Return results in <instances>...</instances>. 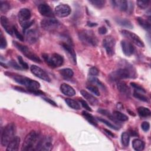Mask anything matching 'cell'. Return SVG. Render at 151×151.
Returning a JSON list of instances; mask_svg holds the SVG:
<instances>
[{"instance_id":"1","label":"cell","mask_w":151,"mask_h":151,"mask_svg":"<svg viewBox=\"0 0 151 151\" xmlns=\"http://www.w3.org/2000/svg\"><path fill=\"white\" fill-rule=\"evenodd\" d=\"M135 71L132 65L119 68L110 73L109 78L111 81H120L124 78L135 77Z\"/></svg>"},{"instance_id":"2","label":"cell","mask_w":151,"mask_h":151,"mask_svg":"<svg viewBox=\"0 0 151 151\" xmlns=\"http://www.w3.org/2000/svg\"><path fill=\"white\" fill-rule=\"evenodd\" d=\"M40 139L39 134L35 131L30 132L24 139L21 150L26 151L35 150Z\"/></svg>"},{"instance_id":"3","label":"cell","mask_w":151,"mask_h":151,"mask_svg":"<svg viewBox=\"0 0 151 151\" xmlns=\"http://www.w3.org/2000/svg\"><path fill=\"white\" fill-rule=\"evenodd\" d=\"M9 76L12 77L17 83L24 86L28 89L37 90L39 89V88L40 87V84L38 81L32 80L28 77L21 75L15 74H13L11 73L9 74Z\"/></svg>"},{"instance_id":"4","label":"cell","mask_w":151,"mask_h":151,"mask_svg":"<svg viewBox=\"0 0 151 151\" xmlns=\"http://www.w3.org/2000/svg\"><path fill=\"white\" fill-rule=\"evenodd\" d=\"M16 133V126L14 123H11L5 126L2 131L1 136V143L6 146L9 142L15 137Z\"/></svg>"},{"instance_id":"5","label":"cell","mask_w":151,"mask_h":151,"mask_svg":"<svg viewBox=\"0 0 151 151\" xmlns=\"http://www.w3.org/2000/svg\"><path fill=\"white\" fill-rule=\"evenodd\" d=\"M81 41L88 46L96 47L98 43V40L94 32L91 30H83L78 34Z\"/></svg>"},{"instance_id":"6","label":"cell","mask_w":151,"mask_h":151,"mask_svg":"<svg viewBox=\"0 0 151 151\" xmlns=\"http://www.w3.org/2000/svg\"><path fill=\"white\" fill-rule=\"evenodd\" d=\"M31 16V12L27 8H22L18 12V17L19 22L23 28L24 32L25 29L29 28L34 23V21L30 20Z\"/></svg>"},{"instance_id":"7","label":"cell","mask_w":151,"mask_h":151,"mask_svg":"<svg viewBox=\"0 0 151 151\" xmlns=\"http://www.w3.org/2000/svg\"><path fill=\"white\" fill-rule=\"evenodd\" d=\"M42 56L45 62L52 68L60 67L64 63L63 57L57 53H52L51 54H43Z\"/></svg>"},{"instance_id":"8","label":"cell","mask_w":151,"mask_h":151,"mask_svg":"<svg viewBox=\"0 0 151 151\" xmlns=\"http://www.w3.org/2000/svg\"><path fill=\"white\" fill-rule=\"evenodd\" d=\"M13 44L15 47L19 50L29 60L38 63H40L41 62V60L40 57L36 55L32 51H31L27 46L21 44L17 41H13Z\"/></svg>"},{"instance_id":"9","label":"cell","mask_w":151,"mask_h":151,"mask_svg":"<svg viewBox=\"0 0 151 151\" xmlns=\"http://www.w3.org/2000/svg\"><path fill=\"white\" fill-rule=\"evenodd\" d=\"M60 23L58 20L54 18H45L41 21V26L45 31H52L58 27Z\"/></svg>"},{"instance_id":"10","label":"cell","mask_w":151,"mask_h":151,"mask_svg":"<svg viewBox=\"0 0 151 151\" xmlns=\"http://www.w3.org/2000/svg\"><path fill=\"white\" fill-rule=\"evenodd\" d=\"M103 44L107 55L111 56L114 54L116 41L113 37L107 36L105 37L103 40Z\"/></svg>"},{"instance_id":"11","label":"cell","mask_w":151,"mask_h":151,"mask_svg":"<svg viewBox=\"0 0 151 151\" xmlns=\"http://www.w3.org/2000/svg\"><path fill=\"white\" fill-rule=\"evenodd\" d=\"M122 34L126 37L129 40H130L135 45H137L139 47H144L145 44L142 41V40L140 38V37L135 34L133 32H132L128 30L123 29L121 31Z\"/></svg>"},{"instance_id":"12","label":"cell","mask_w":151,"mask_h":151,"mask_svg":"<svg viewBox=\"0 0 151 151\" xmlns=\"http://www.w3.org/2000/svg\"><path fill=\"white\" fill-rule=\"evenodd\" d=\"M52 149V140L49 137H44L40 139L35 150L49 151Z\"/></svg>"},{"instance_id":"13","label":"cell","mask_w":151,"mask_h":151,"mask_svg":"<svg viewBox=\"0 0 151 151\" xmlns=\"http://www.w3.org/2000/svg\"><path fill=\"white\" fill-rule=\"evenodd\" d=\"M71 8L67 4H61L57 5L54 9L55 14L60 18L65 17L69 15L71 13Z\"/></svg>"},{"instance_id":"14","label":"cell","mask_w":151,"mask_h":151,"mask_svg":"<svg viewBox=\"0 0 151 151\" xmlns=\"http://www.w3.org/2000/svg\"><path fill=\"white\" fill-rule=\"evenodd\" d=\"M30 69L32 73L34 74L35 76H37V77L45 81L50 82L51 81V78L48 76V74L38 66L35 65H32L30 67Z\"/></svg>"},{"instance_id":"15","label":"cell","mask_w":151,"mask_h":151,"mask_svg":"<svg viewBox=\"0 0 151 151\" xmlns=\"http://www.w3.org/2000/svg\"><path fill=\"white\" fill-rule=\"evenodd\" d=\"M61 45L63 49L64 50V51H65V53L67 54L68 57L71 61V62L73 64H76V54L73 48L71 47V45L65 42H63L61 44Z\"/></svg>"},{"instance_id":"16","label":"cell","mask_w":151,"mask_h":151,"mask_svg":"<svg viewBox=\"0 0 151 151\" xmlns=\"http://www.w3.org/2000/svg\"><path fill=\"white\" fill-rule=\"evenodd\" d=\"M38 10L39 12L43 16L52 18L54 16V12L51 7L46 4H40L38 6Z\"/></svg>"},{"instance_id":"17","label":"cell","mask_w":151,"mask_h":151,"mask_svg":"<svg viewBox=\"0 0 151 151\" xmlns=\"http://www.w3.org/2000/svg\"><path fill=\"white\" fill-rule=\"evenodd\" d=\"M121 47L124 54L126 56H130L134 52V46L130 42L127 40H124L121 41Z\"/></svg>"},{"instance_id":"18","label":"cell","mask_w":151,"mask_h":151,"mask_svg":"<svg viewBox=\"0 0 151 151\" xmlns=\"http://www.w3.org/2000/svg\"><path fill=\"white\" fill-rule=\"evenodd\" d=\"M25 35L26 40L30 44L35 43L38 39V32L35 29L28 30Z\"/></svg>"},{"instance_id":"19","label":"cell","mask_w":151,"mask_h":151,"mask_svg":"<svg viewBox=\"0 0 151 151\" xmlns=\"http://www.w3.org/2000/svg\"><path fill=\"white\" fill-rule=\"evenodd\" d=\"M20 144V138L18 136H15L8 144L6 150L7 151H16L18 150Z\"/></svg>"},{"instance_id":"20","label":"cell","mask_w":151,"mask_h":151,"mask_svg":"<svg viewBox=\"0 0 151 151\" xmlns=\"http://www.w3.org/2000/svg\"><path fill=\"white\" fill-rule=\"evenodd\" d=\"M61 91L65 96H73L76 94L75 90L70 85L66 83H63L60 86Z\"/></svg>"},{"instance_id":"21","label":"cell","mask_w":151,"mask_h":151,"mask_svg":"<svg viewBox=\"0 0 151 151\" xmlns=\"http://www.w3.org/2000/svg\"><path fill=\"white\" fill-rule=\"evenodd\" d=\"M1 24L5 31L9 35H12L14 33L12 26L11 27L8 18L5 16L1 17Z\"/></svg>"},{"instance_id":"22","label":"cell","mask_w":151,"mask_h":151,"mask_svg":"<svg viewBox=\"0 0 151 151\" xmlns=\"http://www.w3.org/2000/svg\"><path fill=\"white\" fill-rule=\"evenodd\" d=\"M113 5L122 11H126L128 8V2L125 0L112 1Z\"/></svg>"},{"instance_id":"23","label":"cell","mask_w":151,"mask_h":151,"mask_svg":"<svg viewBox=\"0 0 151 151\" xmlns=\"http://www.w3.org/2000/svg\"><path fill=\"white\" fill-rule=\"evenodd\" d=\"M80 93L83 96V97L85 98L91 105L94 106L98 103L97 99L94 96H93V95L90 94L88 92H87V91L84 90H81L80 91Z\"/></svg>"},{"instance_id":"24","label":"cell","mask_w":151,"mask_h":151,"mask_svg":"<svg viewBox=\"0 0 151 151\" xmlns=\"http://www.w3.org/2000/svg\"><path fill=\"white\" fill-rule=\"evenodd\" d=\"M117 88L118 90L123 94H129L130 93V88L124 81H118L117 83Z\"/></svg>"},{"instance_id":"25","label":"cell","mask_w":151,"mask_h":151,"mask_svg":"<svg viewBox=\"0 0 151 151\" xmlns=\"http://www.w3.org/2000/svg\"><path fill=\"white\" fill-rule=\"evenodd\" d=\"M132 146L135 150L142 151L144 149L145 143L142 140L139 139H135L132 141Z\"/></svg>"},{"instance_id":"26","label":"cell","mask_w":151,"mask_h":151,"mask_svg":"<svg viewBox=\"0 0 151 151\" xmlns=\"http://www.w3.org/2000/svg\"><path fill=\"white\" fill-rule=\"evenodd\" d=\"M82 115L90 124L94 126H97V122L96 119L91 114H90L86 111H83Z\"/></svg>"},{"instance_id":"27","label":"cell","mask_w":151,"mask_h":151,"mask_svg":"<svg viewBox=\"0 0 151 151\" xmlns=\"http://www.w3.org/2000/svg\"><path fill=\"white\" fill-rule=\"evenodd\" d=\"M116 21L117 22V23H118V24L128 28H133V26L132 25V24L131 23V22L125 18H117L116 19Z\"/></svg>"},{"instance_id":"28","label":"cell","mask_w":151,"mask_h":151,"mask_svg":"<svg viewBox=\"0 0 151 151\" xmlns=\"http://www.w3.org/2000/svg\"><path fill=\"white\" fill-rule=\"evenodd\" d=\"M60 73L61 75L65 78H71L74 75L73 71L71 68H63L60 70Z\"/></svg>"},{"instance_id":"29","label":"cell","mask_w":151,"mask_h":151,"mask_svg":"<svg viewBox=\"0 0 151 151\" xmlns=\"http://www.w3.org/2000/svg\"><path fill=\"white\" fill-rule=\"evenodd\" d=\"M65 101L67 103V104L71 108L74 109V110H79L80 109V106L79 103L73 100V99H65Z\"/></svg>"},{"instance_id":"30","label":"cell","mask_w":151,"mask_h":151,"mask_svg":"<svg viewBox=\"0 0 151 151\" xmlns=\"http://www.w3.org/2000/svg\"><path fill=\"white\" fill-rule=\"evenodd\" d=\"M137 112L139 115L142 117H146L149 116L151 114L150 110L146 107H139L137 109Z\"/></svg>"},{"instance_id":"31","label":"cell","mask_w":151,"mask_h":151,"mask_svg":"<svg viewBox=\"0 0 151 151\" xmlns=\"http://www.w3.org/2000/svg\"><path fill=\"white\" fill-rule=\"evenodd\" d=\"M113 116L114 117V118L116 120H117L119 121L125 122L128 120V117L126 115H125L124 114H123L119 111H114L113 112Z\"/></svg>"},{"instance_id":"32","label":"cell","mask_w":151,"mask_h":151,"mask_svg":"<svg viewBox=\"0 0 151 151\" xmlns=\"http://www.w3.org/2000/svg\"><path fill=\"white\" fill-rule=\"evenodd\" d=\"M137 21H138L139 25L143 29H145L146 30H149L150 29V24L146 20L144 19L143 18L139 17L137 18Z\"/></svg>"},{"instance_id":"33","label":"cell","mask_w":151,"mask_h":151,"mask_svg":"<svg viewBox=\"0 0 151 151\" xmlns=\"http://www.w3.org/2000/svg\"><path fill=\"white\" fill-rule=\"evenodd\" d=\"M122 143L123 146L127 147L129 146L130 141V135L127 132H123L121 136Z\"/></svg>"},{"instance_id":"34","label":"cell","mask_w":151,"mask_h":151,"mask_svg":"<svg viewBox=\"0 0 151 151\" xmlns=\"http://www.w3.org/2000/svg\"><path fill=\"white\" fill-rule=\"evenodd\" d=\"M89 2L93 6L99 8H101L104 6L106 1L103 0H91L89 1Z\"/></svg>"},{"instance_id":"35","label":"cell","mask_w":151,"mask_h":151,"mask_svg":"<svg viewBox=\"0 0 151 151\" xmlns=\"http://www.w3.org/2000/svg\"><path fill=\"white\" fill-rule=\"evenodd\" d=\"M1 11L2 12H6L10 9V5L6 1H0Z\"/></svg>"},{"instance_id":"36","label":"cell","mask_w":151,"mask_h":151,"mask_svg":"<svg viewBox=\"0 0 151 151\" xmlns=\"http://www.w3.org/2000/svg\"><path fill=\"white\" fill-rule=\"evenodd\" d=\"M133 96L134 97H136V99L141 100V101H145V102H148L149 101V99L146 96H145L143 94H141L140 93H139L137 91H134L133 92Z\"/></svg>"},{"instance_id":"37","label":"cell","mask_w":151,"mask_h":151,"mask_svg":"<svg viewBox=\"0 0 151 151\" xmlns=\"http://www.w3.org/2000/svg\"><path fill=\"white\" fill-rule=\"evenodd\" d=\"M97 119L99 121L103 123L104 124H105L106 126H107L109 127H110L111 129H114V130H118L119 129V127L117 126H115L114 124H113L111 123H110L109 121L106 120V119H102V118H97Z\"/></svg>"},{"instance_id":"38","label":"cell","mask_w":151,"mask_h":151,"mask_svg":"<svg viewBox=\"0 0 151 151\" xmlns=\"http://www.w3.org/2000/svg\"><path fill=\"white\" fill-rule=\"evenodd\" d=\"M87 88L91 91L93 94H94L96 96H99L100 95V91L99 90V88L96 86H93V85H88L87 86Z\"/></svg>"},{"instance_id":"39","label":"cell","mask_w":151,"mask_h":151,"mask_svg":"<svg viewBox=\"0 0 151 151\" xmlns=\"http://www.w3.org/2000/svg\"><path fill=\"white\" fill-rule=\"evenodd\" d=\"M150 3L149 0H146V1H137V4L138 6L142 9H146L147 8Z\"/></svg>"},{"instance_id":"40","label":"cell","mask_w":151,"mask_h":151,"mask_svg":"<svg viewBox=\"0 0 151 151\" xmlns=\"http://www.w3.org/2000/svg\"><path fill=\"white\" fill-rule=\"evenodd\" d=\"M7 45V42L5 38V37L3 35L2 33L1 32L0 34V48L1 49H4L6 48Z\"/></svg>"},{"instance_id":"41","label":"cell","mask_w":151,"mask_h":151,"mask_svg":"<svg viewBox=\"0 0 151 151\" xmlns=\"http://www.w3.org/2000/svg\"><path fill=\"white\" fill-rule=\"evenodd\" d=\"M89 81L98 85L99 86H100V87H104V86L103 85V84L96 77H94V76H91L90 78H89Z\"/></svg>"},{"instance_id":"42","label":"cell","mask_w":151,"mask_h":151,"mask_svg":"<svg viewBox=\"0 0 151 151\" xmlns=\"http://www.w3.org/2000/svg\"><path fill=\"white\" fill-rule=\"evenodd\" d=\"M12 29H13L14 33L15 34V36L17 37V38L18 39H19V40H20L21 41H24V37L22 36V34H21L19 33V32L17 30V29L16 28V27H14V26H12Z\"/></svg>"},{"instance_id":"43","label":"cell","mask_w":151,"mask_h":151,"mask_svg":"<svg viewBox=\"0 0 151 151\" xmlns=\"http://www.w3.org/2000/svg\"><path fill=\"white\" fill-rule=\"evenodd\" d=\"M130 85H131V86H132L134 88H135V89H136V90L137 91H141V92L146 93L145 90L142 87H141L140 86H139V85L137 84L136 83L132 82V83H130Z\"/></svg>"},{"instance_id":"44","label":"cell","mask_w":151,"mask_h":151,"mask_svg":"<svg viewBox=\"0 0 151 151\" xmlns=\"http://www.w3.org/2000/svg\"><path fill=\"white\" fill-rule=\"evenodd\" d=\"M18 60L19 61V63L20 64L21 66L24 68V69H28V65L27 63H25L24 60L22 59L21 56H18Z\"/></svg>"},{"instance_id":"45","label":"cell","mask_w":151,"mask_h":151,"mask_svg":"<svg viewBox=\"0 0 151 151\" xmlns=\"http://www.w3.org/2000/svg\"><path fill=\"white\" fill-rule=\"evenodd\" d=\"M99 70L95 67H91L89 69V74L91 76H97L99 74Z\"/></svg>"},{"instance_id":"46","label":"cell","mask_w":151,"mask_h":151,"mask_svg":"<svg viewBox=\"0 0 151 151\" xmlns=\"http://www.w3.org/2000/svg\"><path fill=\"white\" fill-rule=\"evenodd\" d=\"M142 129L145 132H147L150 129V124L148 122H143L141 124Z\"/></svg>"},{"instance_id":"47","label":"cell","mask_w":151,"mask_h":151,"mask_svg":"<svg viewBox=\"0 0 151 151\" xmlns=\"http://www.w3.org/2000/svg\"><path fill=\"white\" fill-rule=\"evenodd\" d=\"M80 103H81V104L82 105V106L87 111H91L92 110L90 108V107L88 106V104H87V103L85 101V100H80Z\"/></svg>"},{"instance_id":"48","label":"cell","mask_w":151,"mask_h":151,"mask_svg":"<svg viewBox=\"0 0 151 151\" xmlns=\"http://www.w3.org/2000/svg\"><path fill=\"white\" fill-rule=\"evenodd\" d=\"M9 64L13 68L17 69V70H21L22 68L15 61H11L9 63Z\"/></svg>"},{"instance_id":"49","label":"cell","mask_w":151,"mask_h":151,"mask_svg":"<svg viewBox=\"0 0 151 151\" xmlns=\"http://www.w3.org/2000/svg\"><path fill=\"white\" fill-rule=\"evenodd\" d=\"M97 111L99 113H100V114H103L104 116H108L109 114H110V112L108 111V110H104V109H100L97 110Z\"/></svg>"},{"instance_id":"50","label":"cell","mask_w":151,"mask_h":151,"mask_svg":"<svg viewBox=\"0 0 151 151\" xmlns=\"http://www.w3.org/2000/svg\"><path fill=\"white\" fill-rule=\"evenodd\" d=\"M98 31H99L100 34L103 35V34H105L107 32V28L105 27H101L99 28Z\"/></svg>"},{"instance_id":"51","label":"cell","mask_w":151,"mask_h":151,"mask_svg":"<svg viewBox=\"0 0 151 151\" xmlns=\"http://www.w3.org/2000/svg\"><path fill=\"white\" fill-rule=\"evenodd\" d=\"M43 99H44V100L45 101H46L47 102L49 103L50 104L53 105V106H57L56 103H55L54 101H52L51 99H48V98H45V97H44Z\"/></svg>"},{"instance_id":"52","label":"cell","mask_w":151,"mask_h":151,"mask_svg":"<svg viewBox=\"0 0 151 151\" xmlns=\"http://www.w3.org/2000/svg\"><path fill=\"white\" fill-rule=\"evenodd\" d=\"M104 130L105 132H106L108 135H109L110 136H111V137H114L115 136L114 134L113 133H112L111 132H110V130H107V129H104Z\"/></svg>"},{"instance_id":"53","label":"cell","mask_w":151,"mask_h":151,"mask_svg":"<svg viewBox=\"0 0 151 151\" xmlns=\"http://www.w3.org/2000/svg\"><path fill=\"white\" fill-rule=\"evenodd\" d=\"M87 25L89 27H96L97 25V24L94 23V22H88Z\"/></svg>"},{"instance_id":"54","label":"cell","mask_w":151,"mask_h":151,"mask_svg":"<svg viewBox=\"0 0 151 151\" xmlns=\"http://www.w3.org/2000/svg\"><path fill=\"white\" fill-rule=\"evenodd\" d=\"M127 111L129 113V114H130V115H132V116H135V114L133 112V111H130L129 110H127Z\"/></svg>"}]
</instances>
